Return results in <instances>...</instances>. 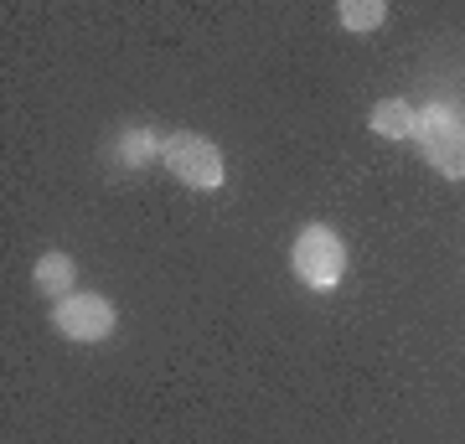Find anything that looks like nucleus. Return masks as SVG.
Instances as JSON below:
<instances>
[{
    "mask_svg": "<svg viewBox=\"0 0 465 444\" xmlns=\"http://www.w3.org/2000/svg\"><path fill=\"white\" fill-rule=\"evenodd\" d=\"M290 269L316 295L336 290V284L347 280V243H341V232L326 228V222H305L295 232V243H290Z\"/></svg>",
    "mask_w": 465,
    "mask_h": 444,
    "instance_id": "f257e3e1",
    "label": "nucleus"
},
{
    "mask_svg": "<svg viewBox=\"0 0 465 444\" xmlns=\"http://www.w3.org/2000/svg\"><path fill=\"white\" fill-rule=\"evenodd\" d=\"M414 145L424 155L434 176L445 182H465V119L445 104H424L419 109V130H414Z\"/></svg>",
    "mask_w": 465,
    "mask_h": 444,
    "instance_id": "f03ea898",
    "label": "nucleus"
},
{
    "mask_svg": "<svg viewBox=\"0 0 465 444\" xmlns=\"http://www.w3.org/2000/svg\"><path fill=\"white\" fill-rule=\"evenodd\" d=\"M161 161L176 171V182L192 186V192H217V186L228 182V161H223V150H217V140H207V134L197 130H176L166 134V155Z\"/></svg>",
    "mask_w": 465,
    "mask_h": 444,
    "instance_id": "7ed1b4c3",
    "label": "nucleus"
},
{
    "mask_svg": "<svg viewBox=\"0 0 465 444\" xmlns=\"http://www.w3.org/2000/svg\"><path fill=\"white\" fill-rule=\"evenodd\" d=\"M52 326H57V336H67V341H109L114 326H119V315L104 295L78 290V295H67V300L52 305Z\"/></svg>",
    "mask_w": 465,
    "mask_h": 444,
    "instance_id": "20e7f679",
    "label": "nucleus"
},
{
    "mask_svg": "<svg viewBox=\"0 0 465 444\" xmlns=\"http://www.w3.org/2000/svg\"><path fill=\"white\" fill-rule=\"evenodd\" d=\"M32 284L47 300L78 295V263L67 259V253H42V259H36V269H32Z\"/></svg>",
    "mask_w": 465,
    "mask_h": 444,
    "instance_id": "39448f33",
    "label": "nucleus"
},
{
    "mask_svg": "<svg viewBox=\"0 0 465 444\" xmlns=\"http://www.w3.org/2000/svg\"><path fill=\"white\" fill-rule=\"evenodd\" d=\"M367 124H372V134H382V140H414L419 109L409 99H382V104H372Z\"/></svg>",
    "mask_w": 465,
    "mask_h": 444,
    "instance_id": "423d86ee",
    "label": "nucleus"
},
{
    "mask_svg": "<svg viewBox=\"0 0 465 444\" xmlns=\"http://www.w3.org/2000/svg\"><path fill=\"white\" fill-rule=\"evenodd\" d=\"M114 155H119V165H130V171H145L150 161H161L166 155V134L161 130H124L119 134V145H114Z\"/></svg>",
    "mask_w": 465,
    "mask_h": 444,
    "instance_id": "0eeeda50",
    "label": "nucleus"
},
{
    "mask_svg": "<svg viewBox=\"0 0 465 444\" xmlns=\"http://www.w3.org/2000/svg\"><path fill=\"white\" fill-rule=\"evenodd\" d=\"M336 21H341V32H378L382 21H388V5L382 0H341L336 5Z\"/></svg>",
    "mask_w": 465,
    "mask_h": 444,
    "instance_id": "6e6552de",
    "label": "nucleus"
}]
</instances>
